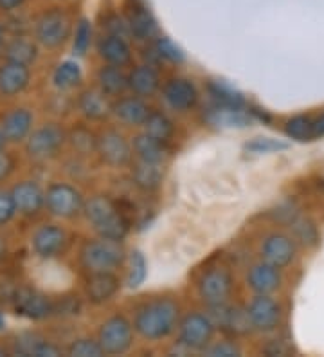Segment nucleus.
<instances>
[{
    "label": "nucleus",
    "mask_w": 324,
    "mask_h": 357,
    "mask_svg": "<svg viewBox=\"0 0 324 357\" xmlns=\"http://www.w3.org/2000/svg\"><path fill=\"white\" fill-rule=\"evenodd\" d=\"M261 257L265 261L276 266L277 269L288 266L295 257V245L286 235H270L261 245Z\"/></svg>",
    "instance_id": "15"
},
{
    "label": "nucleus",
    "mask_w": 324,
    "mask_h": 357,
    "mask_svg": "<svg viewBox=\"0 0 324 357\" xmlns=\"http://www.w3.org/2000/svg\"><path fill=\"white\" fill-rule=\"evenodd\" d=\"M206 121L211 123L213 127L234 128L247 127L252 121V118L251 114L245 112V109H236V107L215 103L206 110Z\"/></svg>",
    "instance_id": "17"
},
{
    "label": "nucleus",
    "mask_w": 324,
    "mask_h": 357,
    "mask_svg": "<svg viewBox=\"0 0 324 357\" xmlns=\"http://www.w3.org/2000/svg\"><path fill=\"white\" fill-rule=\"evenodd\" d=\"M213 321L203 314H190L180 323V344L191 350H202L208 347L213 335Z\"/></svg>",
    "instance_id": "9"
},
{
    "label": "nucleus",
    "mask_w": 324,
    "mask_h": 357,
    "mask_svg": "<svg viewBox=\"0 0 324 357\" xmlns=\"http://www.w3.org/2000/svg\"><path fill=\"white\" fill-rule=\"evenodd\" d=\"M79 109L85 114L86 118L91 119H101L105 118L110 110L107 98H105L103 91H85L79 98Z\"/></svg>",
    "instance_id": "27"
},
{
    "label": "nucleus",
    "mask_w": 324,
    "mask_h": 357,
    "mask_svg": "<svg viewBox=\"0 0 324 357\" xmlns=\"http://www.w3.org/2000/svg\"><path fill=\"white\" fill-rule=\"evenodd\" d=\"M178 321V305L168 298L148 301L135 312L134 328L148 341L164 340L175 331Z\"/></svg>",
    "instance_id": "1"
},
{
    "label": "nucleus",
    "mask_w": 324,
    "mask_h": 357,
    "mask_svg": "<svg viewBox=\"0 0 324 357\" xmlns=\"http://www.w3.org/2000/svg\"><path fill=\"white\" fill-rule=\"evenodd\" d=\"M112 110L117 118L125 121L126 125H143L148 116H150L148 105L143 100H139V98H125V100H119L114 105Z\"/></svg>",
    "instance_id": "24"
},
{
    "label": "nucleus",
    "mask_w": 324,
    "mask_h": 357,
    "mask_svg": "<svg viewBox=\"0 0 324 357\" xmlns=\"http://www.w3.org/2000/svg\"><path fill=\"white\" fill-rule=\"evenodd\" d=\"M164 100L175 110H190L199 100V92L187 79H171L164 87Z\"/></svg>",
    "instance_id": "18"
},
{
    "label": "nucleus",
    "mask_w": 324,
    "mask_h": 357,
    "mask_svg": "<svg viewBox=\"0 0 324 357\" xmlns=\"http://www.w3.org/2000/svg\"><path fill=\"white\" fill-rule=\"evenodd\" d=\"M98 82H100L101 91L110 96H116L128 87V78L125 76L121 67L110 66V63L107 67H101V70L98 73Z\"/></svg>",
    "instance_id": "26"
},
{
    "label": "nucleus",
    "mask_w": 324,
    "mask_h": 357,
    "mask_svg": "<svg viewBox=\"0 0 324 357\" xmlns=\"http://www.w3.org/2000/svg\"><path fill=\"white\" fill-rule=\"evenodd\" d=\"M65 134L58 125H43L42 128L35 130L27 139L26 150L31 159L35 161H45L49 157L60 150L63 144Z\"/></svg>",
    "instance_id": "7"
},
{
    "label": "nucleus",
    "mask_w": 324,
    "mask_h": 357,
    "mask_svg": "<svg viewBox=\"0 0 324 357\" xmlns=\"http://www.w3.org/2000/svg\"><path fill=\"white\" fill-rule=\"evenodd\" d=\"M4 144H6V135L4 132H2V128H0V150H4Z\"/></svg>",
    "instance_id": "49"
},
{
    "label": "nucleus",
    "mask_w": 324,
    "mask_h": 357,
    "mask_svg": "<svg viewBox=\"0 0 324 357\" xmlns=\"http://www.w3.org/2000/svg\"><path fill=\"white\" fill-rule=\"evenodd\" d=\"M209 94L218 105H227V107H236V109H245V100L236 89H233L227 83L211 82L209 83Z\"/></svg>",
    "instance_id": "31"
},
{
    "label": "nucleus",
    "mask_w": 324,
    "mask_h": 357,
    "mask_svg": "<svg viewBox=\"0 0 324 357\" xmlns=\"http://www.w3.org/2000/svg\"><path fill=\"white\" fill-rule=\"evenodd\" d=\"M2 253H4V244H2V240H0V257H2Z\"/></svg>",
    "instance_id": "52"
},
{
    "label": "nucleus",
    "mask_w": 324,
    "mask_h": 357,
    "mask_svg": "<svg viewBox=\"0 0 324 357\" xmlns=\"http://www.w3.org/2000/svg\"><path fill=\"white\" fill-rule=\"evenodd\" d=\"M247 282H249V287L256 292V294H270V292L276 291L281 283V275L279 269L268 261H261V264H256L251 271H249V276H247Z\"/></svg>",
    "instance_id": "19"
},
{
    "label": "nucleus",
    "mask_w": 324,
    "mask_h": 357,
    "mask_svg": "<svg viewBox=\"0 0 324 357\" xmlns=\"http://www.w3.org/2000/svg\"><path fill=\"white\" fill-rule=\"evenodd\" d=\"M2 132L6 135V141L11 143H18L24 141L29 135L31 128H33V114L27 109H15L2 119L0 125Z\"/></svg>",
    "instance_id": "20"
},
{
    "label": "nucleus",
    "mask_w": 324,
    "mask_h": 357,
    "mask_svg": "<svg viewBox=\"0 0 324 357\" xmlns=\"http://www.w3.org/2000/svg\"><path fill=\"white\" fill-rule=\"evenodd\" d=\"M132 177H134V183L139 188H143V190H155L162 183L164 168H162V162L139 159L134 165V168H132Z\"/></svg>",
    "instance_id": "22"
},
{
    "label": "nucleus",
    "mask_w": 324,
    "mask_h": 357,
    "mask_svg": "<svg viewBox=\"0 0 324 357\" xmlns=\"http://www.w3.org/2000/svg\"><path fill=\"white\" fill-rule=\"evenodd\" d=\"M15 168V161L13 157L6 153L4 150H0V181H4V178L9 177V174L13 172Z\"/></svg>",
    "instance_id": "45"
},
{
    "label": "nucleus",
    "mask_w": 324,
    "mask_h": 357,
    "mask_svg": "<svg viewBox=\"0 0 324 357\" xmlns=\"http://www.w3.org/2000/svg\"><path fill=\"white\" fill-rule=\"evenodd\" d=\"M146 280V260L141 251H134L130 255V271H128V285L132 289L139 287Z\"/></svg>",
    "instance_id": "35"
},
{
    "label": "nucleus",
    "mask_w": 324,
    "mask_h": 357,
    "mask_svg": "<svg viewBox=\"0 0 324 357\" xmlns=\"http://www.w3.org/2000/svg\"><path fill=\"white\" fill-rule=\"evenodd\" d=\"M125 261V248L121 240L103 238L86 242L82 249V266L91 275L94 273H114Z\"/></svg>",
    "instance_id": "3"
},
{
    "label": "nucleus",
    "mask_w": 324,
    "mask_h": 357,
    "mask_svg": "<svg viewBox=\"0 0 324 357\" xmlns=\"http://www.w3.org/2000/svg\"><path fill=\"white\" fill-rule=\"evenodd\" d=\"M29 67L6 60L4 66H0V94L17 96L29 85Z\"/></svg>",
    "instance_id": "16"
},
{
    "label": "nucleus",
    "mask_w": 324,
    "mask_h": 357,
    "mask_svg": "<svg viewBox=\"0 0 324 357\" xmlns=\"http://www.w3.org/2000/svg\"><path fill=\"white\" fill-rule=\"evenodd\" d=\"M70 143L79 153H91L92 150H98V139L86 128H74L70 132Z\"/></svg>",
    "instance_id": "36"
},
{
    "label": "nucleus",
    "mask_w": 324,
    "mask_h": 357,
    "mask_svg": "<svg viewBox=\"0 0 324 357\" xmlns=\"http://www.w3.org/2000/svg\"><path fill=\"white\" fill-rule=\"evenodd\" d=\"M286 135L290 139L304 143V141L314 139V118L310 116H295V118L288 119L285 127Z\"/></svg>",
    "instance_id": "34"
},
{
    "label": "nucleus",
    "mask_w": 324,
    "mask_h": 357,
    "mask_svg": "<svg viewBox=\"0 0 324 357\" xmlns=\"http://www.w3.org/2000/svg\"><path fill=\"white\" fill-rule=\"evenodd\" d=\"M22 2H24V0H0V9H4V11H13V9H17Z\"/></svg>",
    "instance_id": "48"
},
{
    "label": "nucleus",
    "mask_w": 324,
    "mask_h": 357,
    "mask_svg": "<svg viewBox=\"0 0 324 357\" xmlns=\"http://www.w3.org/2000/svg\"><path fill=\"white\" fill-rule=\"evenodd\" d=\"M45 206L52 215L60 218H72L83 211L82 193L69 184H52L45 193Z\"/></svg>",
    "instance_id": "5"
},
{
    "label": "nucleus",
    "mask_w": 324,
    "mask_h": 357,
    "mask_svg": "<svg viewBox=\"0 0 324 357\" xmlns=\"http://www.w3.org/2000/svg\"><path fill=\"white\" fill-rule=\"evenodd\" d=\"M98 152L101 159L110 166H125L132 159V149L128 141L119 132L108 130L98 139Z\"/></svg>",
    "instance_id": "11"
},
{
    "label": "nucleus",
    "mask_w": 324,
    "mask_h": 357,
    "mask_svg": "<svg viewBox=\"0 0 324 357\" xmlns=\"http://www.w3.org/2000/svg\"><path fill=\"white\" fill-rule=\"evenodd\" d=\"M69 354L74 357H100L105 352L101 349L100 341L78 340L69 347Z\"/></svg>",
    "instance_id": "38"
},
{
    "label": "nucleus",
    "mask_w": 324,
    "mask_h": 357,
    "mask_svg": "<svg viewBox=\"0 0 324 357\" xmlns=\"http://www.w3.org/2000/svg\"><path fill=\"white\" fill-rule=\"evenodd\" d=\"M107 27H108V31H110V35L121 36V38H125L126 35H132L128 20H125V18H121V17H117V15H114V17L108 18Z\"/></svg>",
    "instance_id": "43"
},
{
    "label": "nucleus",
    "mask_w": 324,
    "mask_h": 357,
    "mask_svg": "<svg viewBox=\"0 0 324 357\" xmlns=\"http://www.w3.org/2000/svg\"><path fill=\"white\" fill-rule=\"evenodd\" d=\"M134 150L137 153L139 159H144V161H153V162H162L166 155L164 143L155 137H151L148 134L137 135L134 139Z\"/></svg>",
    "instance_id": "28"
},
{
    "label": "nucleus",
    "mask_w": 324,
    "mask_h": 357,
    "mask_svg": "<svg viewBox=\"0 0 324 357\" xmlns=\"http://www.w3.org/2000/svg\"><path fill=\"white\" fill-rule=\"evenodd\" d=\"M324 135V114L314 119V137H323Z\"/></svg>",
    "instance_id": "47"
},
{
    "label": "nucleus",
    "mask_w": 324,
    "mask_h": 357,
    "mask_svg": "<svg viewBox=\"0 0 324 357\" xmlns=\"http://www.w3.org/2000/svg\"><path fill=\"white\" fill-rule=\"evenodd\" d=\"M92 38V27L88 20H79L78 27H76V35H74V52L78 56H83L86 51H88V45H91Z\"/></svg>",
    "instance_id": "39"
},
{
    "label": "nucleus",
    "mask_w": 324,
    "mask_h": 357,
    "mask_svg": "<svg viewBox=\"0 0 324 357\" xmlns=\"http://www.w3.org/2000/svg\"><path fill=\"white\" fill-rule=\"evenodd\" d=\"M155 52L157 56L171 61V63H182L184 61V52L180 51V47L173 44L169 38H157Z\"/></svg>",
    "instance_id": "37"
},
{
    "label": "nucleus",
    "mask_w": 324,
    "mask_h": 357,
    "mask_svg": "<svg viewBox=\"0 0 324 357\" xmlns=\"http://www.w3.org/2000/svg\"><path fill=\"white\" fill-rule=\"evenodd\" d=\"M159 75L150 66L135 67L128 76V87L139 96H151L159 89Z\"/></svg>",
    "instance_id": "25"
},
{
    "label": "nucleus",
    "mask_w": 324,
    "mask_h": 357,
    "mask_svg": "<svg viewBox=\"0 0 324 357\" xmlns=\"http://www.w3.org/2000/svg\"><path fill=\"white\" fill-rule=\"evenodd\" d=\"M132 341H134V331L128 319L123 316H114L101 325L100 344L105 354L117 356L126 352L132 347Z\"/></svg>",
    "instance_id": "4"
},
{
    "label": "nucleus",
    "mask_w": 324,
    "mask_h": 357,
    "mask_svg": "<svg viewBox=\"0 0 324 357\" xmlns=\"http://www.w3.org/2000/svg\"><path fill=\"white\" fill-rule=\"evenodd\" d=\"M294 229H295V235L301 238V242H304V244H316V240H317L316 227L311 226L310 222H307V220L294 222Z\"/></svg>",
    "instance_id": "42"
},
{
    "label": "nucleus",
    "mask_w": 324,
    "mask_h": 357,
    "mask_svg": "<svg viewBox=\"0 0 324 357\" xmlns=\"http://www.w3.org/2000/svg\"><path fill=\"white\" fill-rule=\"evenodd\" d=\"M52 82L58 89H72L82 82V69L76 61H61L54 70Z\"/></svg>",
    "instance_id": "33"
},
{
    "label": "nucleus",
    "mask_w": 324,
    "mask_h": 357,
    "mask_svg": "<svg viewBox=\"0 0 324 357\" xmlns=\"http://www.w3.org/2000/svg\"><path fill=\"white\" fill-rule=\"evenodd\" d=\"M4 328H6V321H4V318L0 316V331H4Z\"/></svg>",
    "instance_id": "51"
},
{
    "label": "nucleus",
    "mask_w": 324,
    "mask_h": 357,
    "mask_svg": "<svg viewBox=\"0 0 324 357\" xmlns=\"http://www.w3.org/2000/svg\"><path fill=\"white\" fill-rule=\"evenodd\" d=\"M119 291V278L114 273H94L86 283V296L92 303H105Z\"/></svg>",
    "instance_id": "21"
},
{
    "label": "nucleus",
    "mask_w": 324,
    "mask_h": 357,
    "mask_svg": "<svg viewBox=\"0 0 324 357\" xmlns=\"http://www.w3.org/2000/svg\"><path fill=\"white\" fill-rule=\"evenodd\" d=\"M70 35V20L67 15L54 9L42 15L36 24V38L42 45L49 49L60 47Z\"/></svg>",
    "instance_id": "6"
},
{
    "label": "nucleus",
    "mask_w": 324,
    "mask_h": 357,
    "mask_svg": "<svg viewBox=\"0 0 324 357\" xmlns=\"http://www.w3.org/2000/svg\"><path fill=\"white\" fill-rule=\"evenodd\" d=\"M143 127L144 134L151 135V137H155V139L162 141V143H166L173 134V123L166 118L164 114L150 112L146 121L143 123Z\"/></svg>",
    "instance_id": "32"
},
{
    "label": "nucleus",
    "mask_w": 324,
    "mask_h": 357,
    "mask_svg": "<svg viewBox=\"0 0 324 357\" xmlns=\"http://www.w3.org/2000/svg\"><path fill=\"white\" fill-rule=\"evenodd\" d=\"M65 244H67V233L52 224L42 226L33 235V249L42 258H54L63 251Z\"/></svg>",
    "instance_id": "12"
},
{
    "label": "nucleus",
    "mask_w": 324,
    "mask_h": 357,
    "mask_svg": "<svg viewBox=\"0 0 324 357\" xmlns=\"http://www.w3.org/2000/svg\"><path fill=\"white\" fill-rule=\"evenodd\" d=\"M247 314L251 318L252 328L263 332L274 331L281 319L279 305L268 294H258L247 307Z\"/></svg>",
    "instance_id": "10"
},
{
    "label": "nucleus",
    "mask_w": 324,
    "mask_h": 357,
    "mask_svg": "<svg viewBox=\"0 0 324 357\" xmlns=\"http://www.w3.org/2000/svg\"><path fill=\"white\" fill-rule=\"evenodd\" d=\"M100 54L103 60H107L110 66L123 67L126 66L132 58V51L130 45L126 44V40L121 36L108 35L100 42Z\"/></svg>",
    "instance_id": "23"
},
{
    "label": "nucleus",
    "mask_w": 324,
    "mask_h": 357,
    "mask_svg": "<svg viewBox=\"0 0 324 357\" xmlns=\"http://www.w3.org/2000/svg\"><path fill=\"white\" fill-rule=\"evenodd\" d=\"M17 213V208H15L13 197L11 193L0 192V226L6 222H9L13 215Z\"/></svg>",
    "instance_id": "41"
},
{
    "label": "nucleus",
    "mask_w": 324,
    "mask_h": 357,
    "mask_svg": "<svg viewBox=\"0 0 324 357\" xmlns=\"http://www.w3.org/2000/svg\"><path fill=\"white\" fill-rule=\"evenodd\" d=\"M128 24L132 35L139 40L153 38L157 33L155 20H153V17H151L144 8H135L134 11H132V15H130Z\"/></svg>",
    "instance_id": "29"
},
{
    "label": "nucleus",
    "mask_w": 324,
    "mask_h": 357,
    "mask_svg": "<svg viewBox=\"0 0 324 357\" xmlns=\"http://www.w3.org/2000/svg\"><path fill=\"white\" fill-rule=\"evenodd\" d=\"M265 352H267L268 356H285V354L290 352V349H288V347H286V344H283L279 341V343H272V344H270V347H268V349L265 350Z\"/></svg>",
    "instance_id": "46"
},
{
    "label": "nucleus",
    "mask_w": 324,
    "mask_h": 357,
    "mask_svg": "<svg viewBox=\"0 0 324 357\" xmlns=\"http://www.w3.org/2000/svg\"><path fill=\"white\" fill-rule=\"evenodd\" d=\"M6 60L15 61V63H20V66L29 67L33 61L36 60V45L26 38H15L13 42H9V45L6 47Z\"/></svg>",
    "instance_id": "30"
},
{
    "label": "nucleus",
    "mask_w": 324,
    "mask_h": 357,
    "mask_svg": "<svg viewBox=\"0 0 324 357\" xmlns=\"http://www.w3.org/2000/svg\"><path fill=\"white\" fill-rule=\"evenodd\" d=\"M15 310L31 319H42L54 310L51 300L33 289H20L15 296Z\"/></svg>",
    "instance_id": "14"
},
{
    "label": "nucleus",
    "mask_w": 324,
    "mask_h": 357,
    "mask_svg": "<svg viewBox=\"0 0 324 357\" xmlns=\"http://www.w3.org/2000/svg\"><path fill=\"white\" fill-rule=\"evenodd\" d=\"M209 356H222V357H234L240 356V350L238 347H234L229 341H222V343H216L215 347L208 349Z\"/></svg>",
    "instance_id": "44"
},
{
    "label": "nucleus",
    "mask_w": 324,
    "mask_h": 357,
    "mask_svg": "<svg viewBox=\"0 0 324 357\" xmlns=\"http://www.w3.org/2000/svg\"><path fill=\"white\" fill-rule=\"evenodd\" d=\"M86 220L92 224L95 233L103 238L123 240L128 233V222L123 213L107 197H92L83 206Z\"/></svg>",
    "instance_id": "2"
},
{
    "label": "nucleus",
    "mask_w": 324,
    "mask_h": 357,
    "mask_svg": "<svg viewBox=\"0 0 324 357\" xmlns=\"http://www.w3.org/2000/svg\"><path fill=\"white\" fill-rule=\"evenodd\" d=\"M288 144L281 143V141L272 139V137H258L252 143L247 144V150L256 153H270V152H279V150H286Z\"/></svg>",
    "instance_id": "40"
},
{
    "label": "nucleus",
    "mask_w": 324,
    "mask_h": 357,
    "mask_svg": "<svg viewBox=\"0 0 324 357\" xmlns=\"http://www.w3.org/2000/svg\"><path fill=\"white\" fill-rule=\"evenodd\" d=\"M2 42H4V27L0 26V45H2Z\"/></svg>",
    "instance_id": "50"
},
{
    "label": "nucleus",
    "mask_w": 324,
    "mask_h": 357,
    "mask_svg": "<svg viewBox=\"0 0 324 357\" xmlns=\"http://www.w3.org/2000/svg\"><path fill=\"white\" fill-rule=\"evenodd\" d=\"M15 208L22 215H36L45 206V193L33 181H24L17 184L11 192Z\"/></svg>",
    "instance_id": "13"
},
{
    "label": "nucleus",
    "mask_w": 324,
    "mask_h": 357,
    "mask_svg": "<svg viewBox=\"0 0 324 357\" xmlns=\"http://www.w3.org/2000/svg\"><path fill=\"white\" fill-rule=\"evenodd\" d=\"M233 291V276L224 267H215L202 276L199 283V292L208 305L225 303Z\"/></svg>",
    "instance_id": "8"
}]
</instances>
